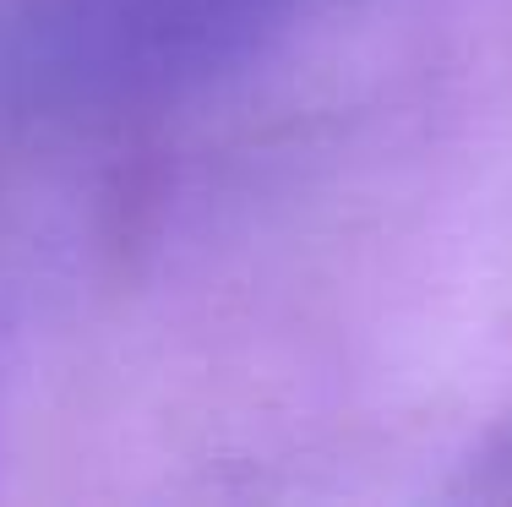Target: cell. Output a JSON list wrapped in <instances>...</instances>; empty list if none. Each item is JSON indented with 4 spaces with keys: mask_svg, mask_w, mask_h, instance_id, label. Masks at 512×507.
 I'll return each mask as SVG.
<instances>
[{
    "mask_svg": "<svg viewBox=\"0 0 512 507\" xmlns=\"http://www.w3.org/2000/svg\"><path fill=\"white\" fill-rule=\"evenodd\" d=\"M311 0H28L17 60L71 99H131L197 82L284 33Z\"/></svg>",
    "mask_w": 512,
    "mask_h": 507,
    "instance_id": "obj_1",
    "label": "cell"
}]
</instances>
